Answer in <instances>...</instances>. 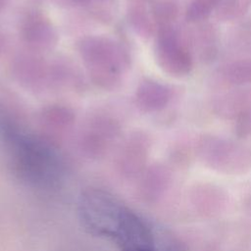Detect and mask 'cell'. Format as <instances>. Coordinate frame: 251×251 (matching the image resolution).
<instances>
[{
  "instance_id": "6da1fadb",
  "label": "cell",
  "mask_w": 251,
  "mask_h": 251,
  "mask_svg": "<svg viewBox=\"0 0 251 251\" xmlns=\"http://www.w3.org/2000/svg\"><path fill=\"white\" fill-rule=\"evenodd\" d=\"M77 212L90 233L114 241L122 251L155 248L153 233L144 221L105 190H84L78 198Z\"/></svg>"
},
{
  "instance_id": "7a4b0ae2",
  "label": "cell",
  "mask_w": 251,
  "mask_h": 251,
  "mask_svg": "<svg viewBox=\"0 0 251 251\" xmlns=\"http://www.w3.org/2000/svg\"><path fill=\"white\" fill-rule=\"evenodd\" d=\"M10 143L15 169L24 180L40 188L57 185L62 176V167L47 145L17 135L11 136Z\"/></svg>"
},
{
  "instance_id": "3957f363",
  "label": "cell",
  "mask_w": 251,
  "mask_h": 251,
  "mask_svg": "<svg viewBox=\"0 0 251 251\" xmlns=\"http://www.w3.org/2000/svg\"><path fill=\"white\" fill-rule=\"evenodd\" d=\"M90 79L101 88L113 89L121 82L127 57L122 47L104 36H87L77 44Z\"/></svg>"
},
{
  "instance_id": "277c9868",
  "label": "cell",
  "mask_w": 251,
  "mask_h": 251,
  "mask_svg": "<svg viewBox=\"0 0 251 251\" xmlns=\"http://www.w3.org/2000/svg\"><path fill=\"white\" fill-rule=\"evenodd\" d=\"M155 57L159 67L173 76H184L192 69V57L172 25L158 28Z\"/></svg>"
},
{
  "instance_id": "5b68a950",
  "label": "cell",
  "mask_w": 251,
  "mask_h": 251,
  "mask_svg": "<svg viewBox=\"0 0 251 251\" xmlns=\"http://www.w3.org/2000/svg\"><path fill=\"white\" fill-rule=\"evenodd\" d=\"M24 41L33 50H48L55 46L57 33L47 17L39 12L28 13L21 23Z\"/></svg>"
},
{
  "instance_id": "8992f818",
  "label": "cell",
  "mask_w": 251,
  "mask_h": 251,
  "mask_svg": "<svg viewBox=\"0 0 251 251\" xmlns=\"http://www.w3.org/2000/svg\"><path fill=\"white\" fill-rule=\"evenodd\" d=\"M170 97V89L152 79L143 80L135 93L136 104L144 112H157L164 109L169 103Z\"/></svg>"
},
{
  "instance_id": "52a82bcc",
  "label": "cell",
  "mask_w": 251,
  "mask_h": 251,
  "mask_svg": "<svg viewBox=\"0 0 251 251\" xmlns=\"http://www.w3.org/2000/svg\"><path fill=\"white\" fill-rule=\"evenodd\" d=\"M18 79L27 86L42 83L46 76V67L43 61L33 55L20 56L14 65Z\"/></svg>"
},
{
  "instance_id": "ba28073f",
  "label": "cell",
  "mask_w": 251,
  "mask_h": 251,
  "mask_svg": "<svg viewBox=\"0 0 251 251\" xmlns=\"http://www.w3.org/2000/svg\"><path fill=\"white\" fill-rule=\"evenodd\" d=\"M74 112L63 105H50L40 113V124L45 128L53 131H62L73 126L75 122Z\"/></svg>"
},
{
  "instance_id": "9c48e42d",
  "label": "cell",
  "mask_w": 251,
  "mask_h": 251,
  "mask_svg": "<svg viewBox=\"0 0 251 251\" xmlns=\"http://www.w3.org/2000/svg\"><path fill=\"white\" fill-rule=\"evenodd\" d=\"M144 0H129L127 5V18L133 29L140 36L149 37L154 30L153 19L150 17Z\"/></svg>"
},
{
  "instance_id": "30bf717a",
  "label": "cell",
  "mask_w": 251,
  "mask_h": 251,
  "mask_svg": "<svg viewBox=\"0 0 251 251\" xmlns=\"http://www.w3.org/2000/svg\"><path fill=\"white\" fill-rule=\"evenodd\" d=\"M248 107L247 95L243 92L229 93L221 97L215 104V110L221 117L236 118Z\"/></svg>"
},
{
  "instance_id": "8fae6325",
  "label": "cell",
  "mask_w": 251,
  "mask_h": 251,
  "mask_svg": "<svg viewBox=\"0 0 251 251\" xmlns=\"http://www.w3.org/2000/svg\"><path fill=\"white\" fill-rule=\"evenodd\" d=\"M223 74L226 80L230 84L243 85L251 83V59H241L228 64Z\"/></svg>"
},
{
  "instance_id": "7c38bea8",
  "label": "cell",
  "mask_w": 251,
  "mask_h": 251,
  "mask_svg": "<svg viewBox=\"0 0 251 251\" xmlns=\"http://www.w3.org/2000/svg\"><path fill=\"white\" fill-rule=\"evenodd\" d=\"M251 0H222L217 7V17L223 21H231L242 17L250 8Z\"/></svg>"
},
{
  "instance_id": "4fadbf2b",
  "label": "cell",
  "mask_w": 251,
  "mask_h": 251,
  "mask_svg": "<svg viewBox=\"0 0 251 251\" xmlns=\"http://www.w3.org/2000/svg\"><path fill=\"white\" fill-rule=\"evenodd\" d=\"M178 15L177 5L171 0H162L157 2L152 9L153 20L160 26L172 25Z\"/></svg>"
},
{
  "instance_id": "5bb4252c",
  "label": "cell",
  "mask_w": 251,
  "mask_h": 251,
  "mask_svg": "<svg viewBox=\"0 0 251 251\" xmlns=\"http://www.w3.org/2000/svg\"><path fill=\"white\" fill-rule=\"evenodd\" d=\"M222 0H192L187 7L185 18L190 23H198L207 19Z\"/></svg>"
},
{
  "instance_id": "9a60e30c",
  "label": "cell",
  "mask_w": 251,
  "mask_h": 251,
  "mask_svg": "<svg viewBox=\"0 0 251 251\" xmlns=\"http://www.w3.org/2000/svg\"><path fill=\"white\" fill-rule=\"evenodd\" d=\"M235 131L236 134L241 137L251 135V106L236 117Z\"/></svg>"
},
{
  "instance_id": "2e32d148",
  "label": "cell",
  "mask_w": 251,
  "mask_h": 251,
  "mask_svg": "<svg viewBox=\"0 0 251 251\" xmlns=\"http://www.w3.org/2000/svg\"><path fill=\"white\" fill-rule=\"evenodd\" d=\"M67 5L72 6H83V7H89L91 6V9L95 11L97 14L99 10L103 8L104 4H108L111 0H61Z\"/></svg>"
},
{
  "instance_id": "e0dca14e",
  "label": "cell",
  "mask_w": 251,
  "mask_h": 251,
  "mask_svg": "<svg viewBox=\"0 0 251 251\" xmlns=\"http://www.w3.org/2000/svg\"><path fill=\"white\" fill-rule=\"evenodd\" d=\"M7 1H8V0H0V12H1L2 9L4 8V6L6 5Z\"/></svg>"
},
{
  "instance_id": "ac0fdd59",
  "label": "cell",
  "mask_w": 251,
  "mask_h": 251,
  "mask_svg": "<svg viewBox=\"0 0 251 251\" xmlns=\"http://www.w3.org/2000/svg\"><path fill=\"white\" fill-rule=\"evenodd\" d=\"M2 45H3V37H2V34L0 32V50L2 48Z\"/></svg>"
},
{
  "instance_id": "d6986e66",
  "label": "cell",
  "mask_w": 251,
  "mask_h": 251,
  "mask_svg": "<svg viewBox=\"0 0 251 251\" xmlns=\"http://www.w3.org/2000/svg\"><path fill=\"white\" fill-rule=\"evenodd\" d=\"M140 251H157L155 248H153V249H147V250H140Z\"/></svg>"
}]
</instances>
